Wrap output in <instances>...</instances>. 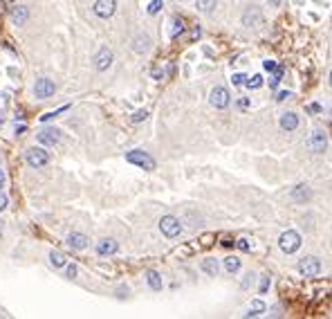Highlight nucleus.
Here are the masks:
<instances>
[{
  "label": "nucleus",
  "instance_id": "obj_12",
  "mask_svg": "<svg viewBox=\"0 0 332 319\" xmlns=\"http://www.w3.org/2000/svg\"><path fill=\"white\" fill-rule=\"evenodd\" d=\"M263 23V12L258 7H249L245 14H242V25L245 27H258Z\"/></svg>",
  "mask_w": 332,
  "mask_h": 319
},
{
  "label": "nucleus",
  "instance_id": "obj_29",
  "mask_svg": "<svg viewBox=\"0 0 332 319\" xmlns=\"http://www.w3.org/2000/svg\"><path fill=\"white\" fill-rule=\"evenodd\" d=\"M269 283H272V279H269V276H263V279H261V286H258V292H261V295H265L267 288H269Z\"/></svg>",
  "mask_w": 332,
  "mask_h": 319
},
{
  "label": "nucleus",
  "instance_id": "obj_24",
  "mask_svg": "<svg viewBox=\"0 0 332 319\" xmlns=\"http://www.w3.org/2000/svg\"><path fill=\"white\" fill-rule=\"evenodd\" d=\"M146 279H148L150 290H162V276H159L157 272H153V270H150L148 274H146Z\"/></svg>",
  "mask_w": 332,
  "mask_h": 319
},
{
  "label": "nucleus",
  "instance_id": "obj_6",
  "mask_svg": "<svg viewBox=\"0 0 332 319\" xmlns=\"http://www.w3.org/2000/svg\"><path fill=\"white\" fill-rule=\"evenodd\" d=\"M299 272L305 276H319L321 272V261L316 256H303L299 261Z\"/></svg>",
  "mask_w": 332,
  "mask_h": 319
},
{
  "label": "nucleus",
  "instance_id": "obj_4",
  "mask_svg": "<svg viewBox=\"0 0 332 319\" xmlns=\"http://www.w3.org/2000/svg\"><path fill=\"white\" fill-rule=\"evenodd\" d=\"M25 160H27V164L32 169H40V166H45L50 162V153L45 149H40V146H34V149H29L25 153Z\"/></svg>",
  "mask_w": 332,
  "mask_h": 319
},
{
  "label": "nucleus",
  "instance_id": "obj_27",
  "mask_svg": "<svg viewBox=\"0 0 332 319\" xmlns=\"http://www.w3.org/2000/svg\"><path fill=\"white\" fill-rule=\"evenodd\" d=\"M182 32H184V20L182 18H175L173 20V27H171V39H178Z\"/></svg>",
  "mask_w": 332,
  "mask_h": 319
},
{
  "label": "nucleus",
  "instance_id": "obj_28",
  "mask_svg": "<svg viewBox=\"0 0 332 319\" xmlns=\"http://www.w3.org/2000/svg\"><path fill=\"white\" fill-rule=\"evenodd\" d=\"M159 9H162V0H153V3L148 5V14H150V16H155Z\"/></svg>",
  "mask_w": 332,
  "mask_h": 319
},
{
  "label": "nucleus",
  "instance_id": "obj_17",
  "mask_svg": "<svg viewBox=\"0 0 332 319\" xmlns=\"http://www.w3.org/2000/svg\"><path fill=\"white\" fill-rule=\"evenodd\" d=\"M29 20V9L23 7V5H18V7L12 9V23L14 25H25Z\"/></svg>",
  "mask_w": 332,
  "mask_h": 319
},
{
  "label": "nucleus",
  "instance_id": "obj_18",
  "mask_svg": "<svg viewBox=\"0 0 332 319\" xmlns=\"http://www.w3.org/2000/svg\"><path fill=\"white\" fill-rule=\"evenodd\" d=\"M133 50L137 52V54H144V52H148L150 50V39L146 34H139V36H135L133 39Z\"/></svg>",
  "mask_w": 332,
  "mask_h": 319
},
{
  "label": "nucleus",
  "instance_id": "obj_42",
  "mask_svg": "<svg viewBox=\"0 0 332 319\" xmlns=\"http://www.w3.org/2000/svg\"><path fill=\"white\" fill-rule=\"evenodd\" d=\"M3 232H5V223L0 221V238H3Z\"/></svg>",
  "mask_w": 332,
  "mask_h": 319
},
{
  "label": "nucleus",
  "instance_id": "obj_1",
  "mask_svg": "<svg viewBox=\"0 0 332 319\" xmlns=\"http://www.w3.org/2000/svg\"><path fill=\"white\" fill-rule=\"evenodd\" d=\"M159 229H162V234L166 238H178L180 234L184 232V225L180 221L178 216H162V221H159Z\"/></svg>",
  "mask_w": 332,
  "mask_h": 319
},
{
  "label": "nucleus",
  "instance_id": "obj_8",
  "mask_svg": "<svg viewBox=\"0 0 332 319\" xmlns=\"http://www.w3.org/2000/svg\"><path fill=\"white\" fill-rule=\"evenodd\" d=\"M308 146H310L312 153H323L325 146H328V137H325L323 130H321V128L312 130V135H310V139H308Z\"/></svg>",
  "mask_w": 332,
  "mask_h": 319
},
{
  "label": "nucleus",
  "instance_id": "obj_13",
  "mask_svg": "<svg viewBox=\"0 0 332 319\" xmlns=\"http://www.w3.org/2000/svg\"><path fill=\"white\" fill-rule=\"evenodd\" d=\"M65 243H67V247H70V250L81 252V250L88 247V236H86V234H81V232H72V234H67Z\"/></svg>",
  "mask_w": 332,
  "mask_h": 319
},
{
  "label": "nucleus",
  "instance_id": "obj_33",
  "mask_svg": "<svg viewBox=\"0 0 332 319\" xmlns=\"http://www.w3.org/2000/svg\"><path fill=\"white\" fill-rule=\"evenodd\" d=\"M231 81H233V86H242V81H245V75H240V72H236V75L231 77Z\"/></svg>",
  "mask_w": 332,
  "mask_h": 319
},
{
  "label": "nucleus",
  "instance_id": "obj_41",
  "mask_svg": "<svg viewBox=\"0 0 332 319\" xmlns=\"http://www.w3.org/2000/svg\"><path fill=\"white\" fill-rule=\"evenodd\" d=\"M119 297H128V288H119Z\"/></svg>",
  "mask_w": 332,
  "mask_h": 319
},
{
  "label": "nucleus",
  "instance_id": "obj_36",
  "mask_svg": "<svg viewBox=\"0 0 332 319\" xmlns=\"http://www.w3.org/2000/svg\"><path fill=\"white\" fill-rule=\"evenodd\" d=\"M222 245H225V247H231V245H233V238H231V236H225V238H222Z\"/></svg>",
  "mask_w": 332,
  "mask_h": 319
},
{
  "label": "nucleus",
  "instance_id": "obj_40",
  "mask_svg": "<svg viewBox=\"0 0 332 319\" xmlns=\"http://www.w3.org/2000/svg\"><path fill=\"white\" fill-rule=\"evenodd\" d=\"M310 111H312V113H321V106H319V103H312V106H310Z\"/></svg>",
  "mask_w": 332,
  "mask_h": 319
},
{
  "label": "nucleus",
  "instance_id": "obj_37",
  "mask_svg": "<svg viewBox=\"0 0 332 319\" xmlns=\"http://www.w3.org/2000/svg\"><path fill=\"white\" fill-rule=\"evenodd\" d=\"M287 97H292V92H278V101H285V99H287Z\"/></svg>",
  "mask_w": 332,
  "mask_h": 319
},
{
  "label": "nucleus",
  "instance_id": "obj_21",
  "mask_svg": "<svg viewBox=\"0 0 332 319\" xmlns=\"http://www.w3.org/2000/svg\"><path fill=\"white\" fill-rule=\"evenodd\" d=\"M216 5H218V0H195V9H198L200 14H211Z\"/></svg>",
  "mask_w": 332,
  "mask_h": 319
},
{
  "label": "nucleus",
  "instance_id": "obj_30",
  "mask_svg": "<svg viewBox=\"0 0 332 319\" xmlns=\"http://www.w3.org/2000/svg\"><path fill=\"white\" fill-rule=\"evenodd\" d=\"M233 243H236L238 247L242 250V252H249V250H252V245L247 243V238H238V240H233Z\"/></svg>",
  "mask_w": 332,
  "mask_h": 319
},
{
  "label": "nucleus",
  "instance_id": "obj_20",
  "mask_svg": "<svg viewBox=\"0 0 332 319\" xmlns=\"http://www.w3.org/2000/svg\"><path fill=\"white\" fill-rule=\"evenodd\" d=\"M265 310H267L265 303H263L261 299H256V301H252V306H249V310L245 312V315H247V317H261Z\"/></svg>",
  "mask_w": 332,
  "mask_h": 319
},
{
  "label": "nucleus",
  "instance_id": "obj_26",
  "mask_svg": "<svg viewBox=\"0 0 332 319\" xmlns=\"http://www.w3.org/2000/svg\"><path fill=\"white\" fill-rule=\"evenodd\" d=\"M281 79H283V67L281 65H276V70H274V75L269 77V88H278V83H281Z\"/></svg>",
  "mask_w": 332,
  "mask_h": 319
},
{
  "label": "nucleus",
  "instance_id": "obj_38",
  "mask_svg": "<svg viewBox=\"0 0 332 319\" xmlns=\"http://www.w3.org/2000/svg\"><path fill=\"white\" fill-rule=\"evenodd\" d=\"M267 3H269V7H278V5H281L283 0H267Z\"/></svg>",
  "mask_w": 332,
  "mask_h": 319
},
{
  "label": "nucleus",
  "instance_id": "obj_35",
  "mask_svg": "<svg viewBox=\"0 0 332 319\" xmlns=\"http://www.w3.org/2000/svg\"><path fill=\"white\" fill-rule=\"evenodd\" d=\"M9 205V200H7V196H0V211H5Z\"/></svg>",
  "mask_w": 332,
  "mask_h": 319
},
{
  "label": "nucleus",
  "instance_id": "obj_31",
  "mask_svg": "<svg viewBox=\"0 0 332 319\" xmlns=\"http://www.w3.org/2000/svg\"><path fill=\"white\" fill-rule=\"evenodd\" d=\"M146 117H148V113H146V111H137V113L133 115V122H135V124H137V122H144Z\"/></svg>",
  "mask_w": 332,
  "mask_h": 319
},
{
  "label": "nucleus",
  "instance_id": "obj_5",
  "mask_svg": "<svg viewBox=\"0 0 332 319\" xmlns=\"http://www.w3.org/2000/svg\"><path fill=\"white\" fill-rule=\"evenodd\" d=\"M209 101H211V106H214V108L222 111V108L229 106L231 95H229V90H227L225 86H216L214 90H211V95H209Z\"/></svg>",
  "mask_w": 332,
  "mask_h": 319
},
{
  "label": "nucleus",
  "instance_id": "obj_19",
  "mask_svg": "<svg viewBox=\"0 0 332 319\" xmlns=\"http://www.w3.org/2000/svg\"><path fill=\"white\" fill-rule=\"evenodd\" d=\"M200 268H202V272H206L209 276H218V272H220V263H218V259H204L200 263Z\"/></svg>",
  "mask_w": 332,
  "mask_h": 319
},
{
  "label": "nucleus",
  "instance_id": "obj_44",
  "mask_svg": "<svg viewBox=\"0 0 332 319\" xmlns=\"http://www.w3.org/2000/svg\"><path fill=\"white\" fill-rule=\"evenodd\" d=\"M3 124H5V119H3V115H0V128H3Z\"/></svg>",
  "mask_w": 332,
  "mask_h": 319
},
{
  "label": "nucleus",
  "instance_id": "obj_23",
  "mask_svg": "<svg viewBox=\"0 0 332 319\" xmlns=\"http://www.w3.org/2000/svg\"><path fill=\"white\" fill-rule=\"evenodd\" d=\"M225 270L229 272V274H236V272L240 270V259H238V256H227L225 259Z\"/></svg>",
  "mask_w": 332,
  "mask_h": 319
},
{
  "label": "nucleus",
  "instance_id": "obj_22",
  "mask_svg": "<svg viewBox=\"0 0 332 319\" xmlns=\"http://www.w3.org/2000/svg\"><path fill=\"white\" fill-rule=\"evenodd\" d=\"M65 254L63 252H59V250H52V252H50V263L52 265H54V268H63V265H65Z\"/></svg>",
  "mask_w": 332,
  "mask_h": 319
},
{
  "label": "nucleus",
  "instance_id": "obj_3",
  "mask_svg": "<svg viewBox=\"0 0 332 319\" xmlns=\"http://www.w3.org/2000/svg\"><path fill=\"white\" fill-rule=\"evenodd\" d=\"M278 245H281V250L285 254H294L297 250L301 247V234L294 232V229H287V232L281 234V238H278Z\"/></svg>",
  "mask_w": 332,
  "mask_h": 319
},
{
  "label": "nucleus",
  "instance_id": "obj_10",
  "mask_svg": "<svg viewBox=\"0 0 332 319\" xmlns=\"http://www.w3.org/2000/svg\"><path fill=\"white\" fill-rule=\"evenodd\" d=\"M112 59H115V56H112V52L108 50V48H101V50L95 54V59H92V61H95V67H97V70H99V72H106L108 67L112 65Z\"/></svg>",
  "mask_w": 332,
  "mask_h": 319
},
{
  "label": "nucleus",
  "instance_id": "obj_32",
  "mask_svg": "<svg viewBox=\"0 0 332 319\" xmlns=\"http://www.w3.org/2000/svg\"><path fill=\"white\" fill-rule=\"evenodd\" d=\"M76 274H79V268H76L74 263L67 265V279H76Z\"/></svg>",
  "mask_w": 332,
  "mask_h": 319
},
{
  "label": "nucleus",
  "instance_id": "obj_45",
  "mask_svg": "<svg viewBox=\"0 0 332 319\" xmlns=\"http://www.w3.org/2000/svg\"><path fill=\"white\" fill-rule=\"evenodd\" d=\"M0 189H3V182H0Z\"/></svg>",
  "mask_w": 332,
  "mask_h": 319
},
{
  "label": "nucleus",
  "instance_id": "obj_9",
  "mask_svg": "<svg viewBox=\"0 0 332 319\" xmlns=\"http://www.w3.org/2000/svg\"><path fill=\"white\" fill-rule=\"evenodd\" d=\"M92 9H95V14L99 18H110L117 12V0H97Z\"/></svg>",
  "mask_w": 332,
  "mask_h": 319
},
{
  "label": "nucleus",
  "instance_id": "obj_39",
  "mask_svg": "<svg viewBox=\"0 0 332 319\" xmlns=\"http://www.w3.org/2000/svg\"><path fill=\"white\" fill-rule=\"evenodd\" d=\"M238 106H240V108H247V106H249V99H240V101H238Z\"/></svg>",
  "mask_w": 332,
  "mask_h": 319
},
{
  "label": "nucleus",
  "instance_id": "obj_15",
  "mask_svg": "<svg viewBox=\"0 0 332 319\" xmlns=\"http://www.w3.org/2000/svg\"><path fill=\"white\" fill-rule=\"evenodd\" d=\"M119 250V245H117V240H112V238H101L99 243H97V254L99 256H112Z\"/></svg>",
  "mask_w": 332,
  "mask_h": 319
},
{
  "label": "nucleus",
  "instance_id": "obj_14",
  "mask_svg": "<svg viewBox=\"0 0 332 319\" xmlns=\"http://www.w3.org/2000/svg\"><path fill=\"white\" fill-rule=\"evenodd\" d=\"M310 198H312V191H310L308 185H297L292 189V200L297 202V205H305Z\"/></svg>",
  "mask_w": 332,
  "mask_h": 319
},
{
  "label": "nucleus",
  "instance_id": "obj_11",
  "mask_svg": "<svg viewBox=\"0 0 332 319\" xmlns=\"http://www.w3.org/2000/svg\"><path fill=\"white\" fill-rule=\"evenodd\" d=\"M36 137H38V142L43 146H54V144L61 142V130L59 128H43Z\"/></svg>",
  "mask_w": 332,
  "mask_h": 319
},
{
  "label": "nucleus",
  "instance_id": "obj_16",
  "mask_svg": "<svg viewBox=\"0 0 332 319\" xmlns=\"http://www.w3.org/2000/svg\"><path fill=\"white\" fill-rule=\"evenodd\" d=\"M281 128L285 133H292L299 128V115L297 113H283L281 115Z\"/></svg>",
  "mask_w": 332,
  "mask_h": 319
},
{
  "label": "nucleus",
  "instance_id": "obj_43",
  "mask_svg": "<svg viewBox=\"0 0 332 319\" xmlns=\"http://www.w3.org/2000/svg\"><path fill=\"white\" fill-rule=\"evenodd\" d=\"M0 182H5V171L0 169Z\"/></svg>",
  "mask_w": 332,
  "mask_h": 319
},
{
  "label": "nucleus",
  "instance_id": "obj_25",
  "mask_svg": "<svg viewBox=\"0 0 332 319\" xmlns=\"http://www.w3.org/2000/svg\"><path fill=\"white\" fill-rule=\"evenodd\" d=\"M242 86H247L249 90H258V88L263 86V77L261 75H254V77H245V81H242Z\"/></svg>",
  "mask_w": 332,
  "mask_h": 319
},
{
  "label": "nucleus",
  "instance_id": "obj_34",
  "mask_svg": "<svg viewBox=\"0 0 332 319\" xmlns=\"http://www.w3.org/2000/svg\"><path fill=\"white\" fill-rule=\"evenodd\" d=\"M263 65H265V70H269V72H274V70H276V61H269V59H267Z\"/></svg>",
  "mask_w": 332,
  "mask_h": 319
},
{
  "label": "nucleus",
  "instance_id": "obj_2",
  "mask_svg": "<svg viewBox=\"0 0 332 319\" xmlns=\"http://www.w3.org/2000/svg\"><path fill=\"white\" fill-rule=\"evenodd\" d=\"M126 162H131V164H135V166H142V169H146V171H153L155 166H157V164H155V160L150 158L146 151H139V149L128 151V153H126Z\"/></svg>",
  "mask_w": 332,
  "mask_h": 319
},
{
  "label": "nucleus",
  "instance_id": "obj_7",
  "mask_svg": "<svg viewBox=\"0 0 332 319\" xmlns=\"http://www.w3.org/2000/svg\"><path fill=\"white\" fill-rule=\"evenodd\" d=\"M54 92H56V86L52 79H48V77H43V79H38L34 83V95L38 99H48V97L54 95Z\"/></svg>",
  "mask_w": 332,
  "mask_h": 319
}]
</instances>
